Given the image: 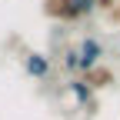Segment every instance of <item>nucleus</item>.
Returning <instances> with one entry per match:
<instances>
[{"mask_svg": "<svg viewBox=\"0 0 120 120\" xmlns=\"http://www.w3.org/2000/svg\"><path fill=\"white\" fill-rule=\"evenodd\" d=\"M80 70L87 73V70H94V67H100V57H103V47L94 40V37H87L83 43H80Z\"/></svg>", "mask_w": 120, "mask_h": 120, "instance_id": "obj_1", "label": "nucleus"}, {"mask_svg": "<svg viewBox=\"0 0 120 120\" xmlns=\"http://www.w3.org/2000/svg\"><path fill=\"white\" fill-rule=\"evenodd\" d=\"M43 10L53 20H77L80 17L77 7H73V0H43Z\"/></svg>", "mask_w": 120, "mask_h": 120, "instance_id": "obj_2", "label": "nucleus"}, {"mask_svg": "<svg viewBox=\"0 0 120 120\" xmlns=\"http://www.w3.org/2000/svg\"><path fill=\"white\" fill-rule=\"evenodd\" d=\"M23 67H27L30 77H37V80L50 77V57H43V53H27L23 57Z\"/></svg>", "mask_w": 120, "mask_h": 120, "instance_id": "obj_3", "label": "nucleus"}, {"mask_svg": "<svg viewBox=\"0 0 120 120\" xmlns=\"http://www.w3.org/2000/svg\"><path fill=\"white\" fill-rule=\"evenodd\" d=\"M83 83H87L90 90H97V87H107V83H110V73H107V70H97V67H94V70H87Z\"/></svg>", "mask_w": 120, "mask_h": 120, "instance_id": "obj_4", "label": "nucleus"}, {"mask_svg": "<svg viewBox=\"0 0 120 120\" xmlns=\"http://www.w3.org/2000/svg\"><path fill=\"white\" fill-rule=\"evenodd\" d=\"M70 94H73L77 103H90V87H87L83 80H73V83H70Z\"/></svg>", "mask_w": 120, "mask_h": 120, "instance_id": "obj_5", "label": "nucleus"}, {"mask_svg": "<svg viewBox=\"0 0 120 120\" xmlns=\"http://www.w3.org/2000/svg\"><path fill=\"white\" fill-rule=\"evenodd\" d=\"M73 7H77V13L83 17V13H90V10L97 7V0H73Z\"/></svg>", "mask_w": 120, "mask_h": 120, "instance_id": "obj_6", "label": "nucleus"}, {"mask_svg": "<svg viewBox=\"0 0 120 120\" xmlns=\"http://www.w3.org/2000/svg\"><path fill=\"white\" fill-rule=\"evenodd\" d=\"M64 64H67V70H80V50H70Z\"/></svg>", "mask_w": 120, "mask_h": 120, "instance_id": "obj_7", "label": "nucleus"}]
</instances>
